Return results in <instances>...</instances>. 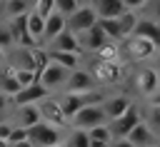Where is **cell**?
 I'll return each instance as SVG.
<instances>
[{
	"mask_svg": "<svg viewBox=\"0 0 160 147\" xmlns=\"http://www.w3.org/2000/svg\"><path fill=\"white\" fill-rule=\"evenodd\" d=\"M102 97H105V95H102L100 90H88V92H62V95L55 97V100H58V107H60L62 117L70 120L80 107H85V105H100Z\"/></svg>",
	"mask_w": 160,
	"mask_h": 147,
	"instance_id": "6da1fadb",
	"label": "cell"
},
{
	"mask_svg": "<svg viewBox=\"0 0 160 147\" xmlns=\"http://www.w3.org/2000/svg\"><path fill=\"white\" fill-rule=\"evenodd\" d=\"M25 135H28V142L32 147H52V145H62V140H65L62 127L50 125V122H42V120L35 122V125H30L25 130Z\"/></svg>",
	"mask_w": 160,
	"mask_h": 147,
	"instance_id": "7a4b0ae2",
	"label": "cell"
},
{
	"mask_svg": "<svg viewBox=\"0 0 160 147\" xmlns=\"http://www.w3.org/2000/svg\"><path fill=\"white\" fill-rule=\"evenodd\" d=\"M68 67H62V65H58V62H45V67L38 72V82L48 90V92H55V90H62V85H65V77H68Z\"/></svg>",
	"mask_w": 160,
	"mask_h": 147,
	"instance_id": "3957f363",
	"label": "cell"
},
{
	"mask_svg": "<svg viewBox=\"0 0 160 147\" xmlns=\"http://www.w3.org/2000/svg\"><path fill=\"white\" fill-rule=\"evenodd\" d=\"M68 122H70V127L90 130V127H95V125H105L108 120H105V112H102L100 105H85V107H80Z\"/></svg>",
	"mask_w": 160,
	"mask_h": 147,
	"instance_id": "277c9868",
	"label": "cell"
},
{
	"mask_svg": "<svg viewBox=\"0 0 160 147\" xmlns=\"http://www.w3.org/2000/svg\"><path fill=\"white\" fill-rule=\"evenodd\" d=\"M72 35H75V42H78V52H98L102 45H108V37L98 25L80 30V32H72Z\"/></svg>",
	"mask_w": 160,
	"mask_h": 147,
	"instance_id": "5b68a950",
	"label": "cell"
},
{
	"mask_svg": "<svg viewBox=\"0 0 160 147\" xmlns=\"http://www.w3.org/2000/svg\"><path fill=\"white\" fill-rule=\"evenodd\" d=\"M138 122H140V112H138V107H135V105H130L120 117L108 120L105 125H108V130H110V137H112V140H118V137H125V135H128Z\"/></svg>",
	"mask_w": 160,
	"mask_h": 147,
	"instance_id": "8992f818",
	"label": "cell"
},
{
	"mask_svg": "<svg viewBox=\"0 0 160 147\" xmlns=\"http://www.w3.org/2000/svg\"><path fill=\"white\" fill-rule=\"evenodd\" d=\"M5 65L12 70H32L35 72V47H22L15 45L5 55Z\"/></svg>",
	"mask_w": 160,
	"mask_h": 147,
	"instance_id": "52a82bcc",
	"label": "cell"
},
{
	"mask_svg": "<svg viewBox=\"0 0 160 147\" xmlns=\"http://www.w3.org/2000/svg\"><path fill=\"white\" fill-rule=\"evenodd\" d=\"M125 52H128L132 60H150V57L158 55V42L130 35V37H125Z\"/></svg>",
	"mask_w": 160,
	"mask_h": 147,
	"instance_id": "ba28073f",
	"label": "cell"
},
{
	"mask_svg": "<svg viewBox=\"0 0 160 147\" xmlns=\"http://www.w3.org/2000/svg\"><path fill=\"white\" fill-rule=\"evenodd\" d=\"M95 20H98V15H95L92 5H80L72 15H68V17H65V27H68L70 32H80V30L92 27V25H95Z\"/></svg>",
	"mask_w": 160,
	"mask_h": 147,
	"instance_id": "9c48e42d",
	"label": "cell"
},
{
	"mask_svg": "<svg viewBox=\"0 0 160 147\" xmlns=\"http://www.w3.org/2000/svg\"><path fill=\"white\" fill-rule=\"evenodd\" d=\"M62 90H65V92H88V90H95V80H92L90 70L75 67V70L68 72Z\"/></svg>",
	"mask_w": 160,
	"mask_h": 147,
	"instance_id": "30bf717a",
	"label": "cell"
},
{
	"mask_svg": "<svg viewBox=\"0 0 160 147\" xmlns=\"http://www.w3.org/2000/svg\"><path fill=\"white\" fill-rule=\"evenodd\" d=\"M35 105H38V112H40V120H42V122H50V125H58V127H65V125H68V120L62 117L55 97L48 95V97H42V100L35 102Z\"/></svg>",
	"mask_w": 160,
	"mask_h": 147,
	"instance_id": "8fae6325",
	"label": "cell"
},
{
	"mask_svg": "<svg viewBox=\"0 0 160 147\" xmlns=\"http://www.w3.org/2000/svg\"><path fill=\"white\" fill-rule=\"evenodd\" d=\"M125 140L132 145V147H152V145H158V132H152L142 120L125 135Z\"/></svg>",
	"mask_w": 160,
	"mask_h": 147,
	"instance_id": "7c38bea8",
	"label": "cell"
},
{
	"mask_svg": "<svg viewBox=\"0 0 160 147\" xmlns=\"http://www.w3.org/2000/svg\"><path fill=\"white\" fill-rule=\"evenodd\" d=\"M50 92L40 85V82H32V85H28V87H20L15 95H10L8 100L12 102V105H30V102H40L42 97H48Z\"/></svg>",
	"mask_w": 160,
	"mask_h": 147,
	"instance_id": "4fadbf2b",
	"label": "cell"
},
{
	"mask_svg": "<svg viewBox=\"0 0 160 147\" xmlns=\"http://www.w3.org/2000/svg\"><path fill=\"white\" fill-rule=\"evenodd\" d=\"M12 115H15V117H12L10 125L22 127V130H28L30 125L40 122V112H38V105H35V102H30V105H15V112H12Z\"/></svg>",
	"mask_w": 160,
	"mask_h": 147,
	"instance_id": "5bb4252c",
	"label": "cell"
},
{
	"mask_svg": "<svg viewBox=\"0 0 160 147\" xmlns=\"http://www.w3.org/2000/svg\"><path fill=\"white\" fill-rule=\"evenodd\" d=\"M45 50H60V52H78V42H75V35L65 27L62 32H58L52 40L45 42ZM80 55V52H78Z\"/></svg>",
	"mask_w": 160,
	"mask_h": 147,
	"instance_id": "9a60e30c",
	"label": "cell"
},
{
	"mask_svg": "<svg viewBox=\"0 0 160 147\" xmlns=\"http://www.w3.org/2000/svg\"><path fill=\"white\" fill-rule=\"evenodd\" d=\"M138 90L148 97H158V70L155 67H142L138 72Z\"/></svg>",
	"mask_w": 160,
	"mask_h": 147,
	"instance_id": "2e32d148",
	"label": "cell"
},
{
	"mask_svg": "<svg viewBox=\"0 0 160 147\" xmlns=\"http://www.w3.org/2000/svg\"><path fill=\"white\" fill-rule=\"evenodd\" d=\"M130 105H132V102H130L128 97H122V95L102 97V102H100V107H102V112H105V120H115V117H120Z\"/></svg>",
	"mask_w": 160,
	"mask_h": 147,
	"instance_id": "e0dca14e",
	"label": "cell"
},
{
	"mask_svg": "<svg viewBox=\"0 0 160 147\" xmlns=\"http://www.w3.org/2000/svg\"><path fill=\"white\" fill-rule=\"evenodd\" d=\"M130 35H135V37H145V40L158 42V35H160L158 20H150V17H138V22H135V27H132V32H130ZM130 35H128V37H130Z\"/></svg>",
	"mask_w": 160,
	"mask_h": 147,
	"instance_id": "ac0fdd59",
	"label": "cell"
},
{
	"mask_svg": "<svg viewBox=\"0 0 160 147\" xmlns=\"http://www.w3.org/2000/svg\"><path fill=\"white\" fill-rule=\"evenodd\" d=\"M65 30V17L62 15H58V12H50L45 20H42V35H40V42H48V40H52L58 32H62Z\"/></svg>",
	"mask_w": 160,
	"mask_h": 147,
	"instance_id": "d6986e66",
	"label": "cell"
},
{
	"mask_svg": "<svg viewBox=\"0 0 160 147\" xmlns=\"http://www.w3.org/2000/svg\"><path fill=\"white\" fill-rule=\"evenodd\" d=\"M90 75H92V80L112 82V80H118V75H120V67H118V62H100V60H98V62L92 65Z\"/></svg>",
	"mask_w": 160,
	"mask_h": 147,
	"instance_id": "ffe728a7",
	"label": "cell"
},
{
	"mask_svg": "<svg viewBox=\"0 0 160 147\" xmlns=\"http://www.w3.org/2000/svg\"><path fill=\"white\" fill-rule=\"evenodd\" d=\"M92 10L98 17H118L125 10V5H122V0H95Z\"/></svg>",
	"mask_w": 160,
	"mask_h": 147,
	"instance_id": "44dd1931",
	"label": "cell"
},
{
	"mask_svg": "<svg viewBox=\"0 0 160 147\" xmlns=\"http://www.w3.org/2000/svg\"><path fill=\"white\" fill-rule=\"evenodd\" d=\"M30 10H32V2L30 0H2V15L8 20L20 17V15H28Z\"/></svg>",
	"mask_w": 160,
	"mask_h": 147,
	"instance_id": "7402d4cb",
	"label": "cell"
},
{
	"mask_svg": "<svg viewBox=\"0 0 160 147\" xmlns=\"http://www.w3.org/2000/svg\"><path fill=\"white\" fill-rule=\"evenodd\" d=\"M45 55H48V60H50V62H58V65H62V67H68V70H75V67L80 65V55H78V52L45 50Z\"/></svg>",
	"mask_w": 160,
	"mask_h": 147,
	"instance_id": "603a6c76",
	"label": "cell"
},
{
	"mask_svg": "<svg viewBox=\"0 0 160 147\" xmlns=\"http://www.w3.org/2000/svg\"><path fill=\"white\" fill-rule=\"evenodd\" d=\"M88 145H90L88 132L85 130H78V127H70V132L62 140V147H88Z\"/></svg>",
	"mask_w": 160,
	"mask_h": 147,
	"instance_id": "cb8c5ba5",
	"label": "cell"
},
{
	"mask_svg": "<svg viewBox=\"0 0 160 147\" xmlns=\"http://www.w3.org/2000/svg\"><path fill=\"white\" fill-rule=\"evenodd\" d=\"M18 90H20V85H18V82H15V77H12V67H8V65H5V67L0 70V92L10 97V95H15Z\"/></svg>",
	"mask_w": 160,
	"mask_h": 147,
	"instance_id": "d4e9b609",
	"label": "cell"
},
{
	"mask_svg": "<svg viewBox=\"0 0 160 147\" xmlns=\"http://www.w3.org/2000/svg\"><path fill=\"white\" fill-rule=\"evenodd\" d=\"M115 20H118V27H120V37H128L132 32L135 22H138V15H135V10H122Z\"/></svg>",
	"mask_w": 160,
	"mask_h": 147,
	"instance_id": "484cf974",
	"label": "cell"
},
{
	"mask_svg": "<svg viewBox=\"0 0 160 147\" xmlns=\"http://www.w3.org/2000/svg\"><path fill=\"white\" fill-rule=\"evenodd\" d=\"M25 30H28V35H30L35 42H40V35H42V17L30 10V12L25 15Z\"/></svg>",
	"mask_w": 160,
	"mask_h": 147,
	"instance_id": "4316f807",
	"label": "cell"
},
{
	"mask_svg": "<svg viewBox=\"0 0 160 147\" xmlns=\"http://www.w3.org/2000/svg\"><path fill=\"white\" fill-rule=\"evenodd\" d=\"M95 25L105 32V37H108V40H122V37H120V27H118V20H115V17H98V20H95Z\"/></svg>",
	"mask_w": 160,
	"mask_h": 147,
	"instance_id": "83f0119b",
	"label": "cell"
},
{
	"mask_svg": "<svg viewBox=\"0 0 160 147\" xmlns=\"http://www.w3.org/2000/svg\"><path fill=\"white\" fill-rule=\"evenodd\" d=\"M52 7H55V12H58V15L68 17V15H72L80 5H78L75 0H52Z\"/></svg>",
	"mask_w": 160,
	"mask_h": 147,
	"instance_id": "f1b7e54d",
	"label": "cell"
},
{
	"mask_svg": "<svg viewBox=\"0 0 160 147\" xmlns=\"http://www.w3.org/2000/svg\"><path fill=\"white\" fill-rule=\"evenodd\" d=\"M12 77H15V82H18L20 87H28V85L38 82V75H35L32 70H12Z\"/></svg>",
	"mask_w": 160,
	"mask_h": 147,
	"instance_id": "f546056e",
	"label": "cell"
},
{
	"mask_svg": "<svg viewBox=\"0 0 160 147\" xmlns=\"http://www.w3.org/2000/svg\"><path fill=\"white\" fill-rule=\"evenodd\" d=\"M85 132H88L90 140H100V142H110V140H112L108 125H95V127H90V130H85Z\"/></svg>",
	"mask_w": 160,
	"mask_h": 147,
	"instance_id": "4dcf8cb0",
	"label": "cell"
},
{
	"mask_svg": "<svg viewBox=\"0 0 160 147\" xmlns=\"http://www.w3.org/2000/svg\"><path fill=\"white\" fill-rule=\"evenodd\" d=\"M32 12H35V15H40V17L45 20L50 12H55L52 0H35V2H32Z\"/></svg>",
	"mask_w": 160,
	"mask_h": 147,
	"instance_id": "1f68e13d",
	"label": "cell"
},
{
	"mask_svg": "<svg viewBox=\"0 0 160 147\" xmlns=\"http://www.w3.org/2000/svg\"><path fill=\"white\" fill-rule=\"evenodd\" d=\"M12 45H15V40H12L10 27L8 25H0V50H10Z\"/></svg>",
	"mask_w": 160,
	"mask_h": 147,
	"instance_id": "d6a6232c",
	"label": "cell"
},
{
	"mask_svg": "<svg viewBox=\"0 0 160 147\" xmlns=\"http://www.w3.org/2000/svg\"><path fill=\"white\" fill-rule=\"evenodd\" d=\"M98 52H100V62H118V52H120V50H118V47H108V45H102Z\"/></svg>",
	"mask_w": 160,
	"mask_h": 147,
	"instance_id": "836d02e7",
	"label": "cell"
},
{
	"mask_svg": "<svg viewBox=\"0 0 160 147\" xmlns=\"http://www.w3.org/2000/svg\"><path fill=\"white\" fill-rule=\"evenodd\" d=\"M22 140H28L25 130H22V127H15V125H12V130H10V135H8V147H10V145H15V142H22Z\"/></svg>",
	"mask_w": 160,
	"mask_h": 147,
	"instance_id": "e575fe53",
	"label": "cell"
},
{
	"mask_svg": "<svg viewBox=\"0 0 160 147\" xmlns=\"http://www.w3.org/2000/svg\"><path fill=\"white\" fill-rule=\"evenodd\" d=\"M150 0H122V5H125V10H140V7H145Z\"/></svg>",
	"mask_w": 160,
	"mask_h": 147,
	"instance_id": "d590c367",
	"label": "cell"
},
{
	"mask_svg": "<svg viewBox=\"0 0 160 147\" xmlns=\"http://www.w3.org/2000/svg\"><path fill=\"white\" fill-rule=\"evenodd\" d=\"M10 130H12V125H10V120H0V140H8V135H10Z\"/></svg>",
	"mask_w": 160,
	"mask_h": 147,
	"instance_id": "8d00e7d4",
	"label": "cell"
},
{
	"mask_svg": "<svg viewBox=\"0 0 160 147\" xmlns=\"http://www.w3.org/2000/svg\"><path fill=\"white\" fill-rule=\"evenodd\" d=\"M108 147H132V145H130L125 137H118V140H110V142H108Z\"/></svg>",
	"mask_w": 160,
	"mask_h": 147,
	"instance_id": "74e56055",
	"label": "cell"
},
{
	"mask_svg": "<svg viewBox=\"0 0 160 147\" xmlns=\"http://www.w3.org/2000/svg\"><path fill=\"white\" fill-rule=\"evenodd\" d=\"M8 105H10V100H8V95H2V92H0V120H2V115H5V110H8Z\"/></svg>",
	"mask_w": 160,
	"mask_h": 147,
	"instance_id": "f35d334b",
	"label": "cell"
},
{
	"mask_svg": "<svg viewBox=\"0 0 160 147\" xmlns=\"http://www.w3.org/2000/svg\"><path fill=\"white\" fill-rule=\"evenodd\" d=\"M88 147H108V142H100V140H90Z\"/></svg>",
	"mask_w": 160,
	"mask_h": 147,
	"instance_id": "ab89813d",
	"label": "cell"
},
{
	"mask_svg": "<svg viewBox=\"0 0 160 147\" xmlns=\"http://www.w3.org/2000/svg\"><path fill=\"white\" fill-rule=\"evenodd\" d=\"M10 147H32L28 140H22V142H15V145H10Z\"/></svg>",
	"mask_w": 160,
	"mask_h": 147,
	"instance_id": "60d3db41",
	"label": "cell"
},
{
	"mask_svg": "<svg viewBox=\"0 0 160 147\" xmlns=\"http://www.w3.org/2000/svg\"><path fill=\"white\" fill-rule=\"evenodd\" d=\"M0 65H5V50H0Z\"/></svg>",
	"mask_w": 160,
	"mask_h": 147,
	"instance_id": "b9f144b4",
	"label": "cell"
},
{
	"mask_svg": "<svg viewBox=\"0 0 160 147\" xmlns=\"http://www.w3.org/2000/svg\"><path fill=\"white\" fill-rule=\"evenodd\" d=\"M78 5H90V0H75Z\"/></svg>",
	"mask_w": 160,
	"mask_h": 147,
	"instance_id": "7bdbcfd3",
	"label": "cell"
},
{
	"mask_svg": "<svg viewBox=\"0 0 160 147\" xmlns=\"http://www.w3.org/2000/svg\"><path fill=\"white\" fill-rule=\"evenodd\" d=\"M0 147H8V140H0Z\"/></svg>",
	"mask_w": 160,
	"mask_h": 147,
	"instance_id": "ee69618b",
	"label": "cell"
},
{
	"mask_svg": "<svg viewBox=\"0 0 160 147\" xmlns=\"http://www.w3.org/2000/svg\"><path fill=\"white\" fill-rule=\"evenodd\" d=\"M52 147H62V145H52Z\"/></svg>",
	"mask_w": 160,
	"mask_h": 147,
	"instance_id": "f6af8a7d",
	"label": "cell"
},
{
	"mask_svg": "<svg viewBox=\"0 0 160 147\" xmlns=\"http://www.w3.org/2000/svg\"><path fill=\"white\" fill-rule=\"evenodd\" d=\"M92 2H95V0H90V5H92Z\"/></svg>",
	"mask_w": 160,
	"mask_h": 147,
	"instance_id": "bcb514c9",
	"label": "cell"
},
{
	"mask_svg": "<svg viewBox=\"0 0 160 147\" xmlns=\"http://www.w3.org/2000/svg\"><path fill=\"white\" fill-rule=\"evenodd\" d=\"M152 147H158V145H152Z\"/></svg>",
	"mask_w": 160,
	"mask_h": 147,
	"instance_id": "7dc6e473",
	"label": "cell"
}]
</instances>
